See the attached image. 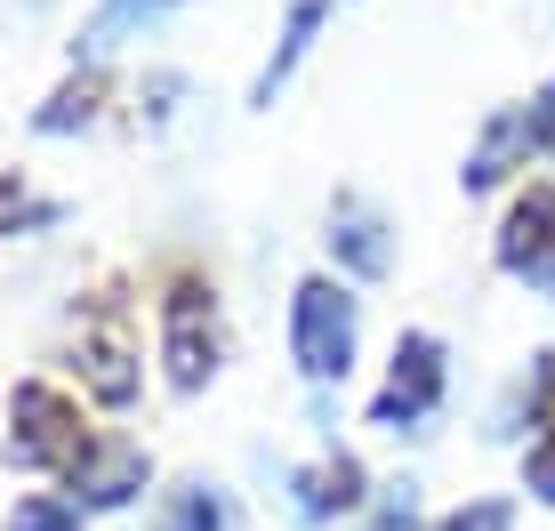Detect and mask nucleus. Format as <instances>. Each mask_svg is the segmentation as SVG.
Segmentation results:
<instances>
[{"label": "nucleus", "instance_id": "f257e3e1", "mask_svg": "<svg viewBox=\"0 0 555 531\" xmlns=\"http://www.w3.org/2000/svg\"><path fill=\"white\" fill-rule=\"evenodd\" d=\"M9 419H16V427H9V459L33 467V476H73V467L98 451L81 403H73L65 387H49V378H25V387H16Z\"/></svg>", "mask_w": 555, "mask_h": 531}, {"label": "nucleus", "instance_id": "f03ea898", "mask_svg": "<svg viewBox=\"0 0 555 531\" xmlns=\"http://www.w3.org/2000/svg\"><path fill=\"white\" fill-rule=\"evenodd\" d=\"M73 371L98 403H129L138 394V331H129V298L121 290H89L73 314Z\"/></svg>", "mask_w": 555, "mask_h": 531}, {"label": "nucleus", "instance_id": "7ed1b4c3", "mask_svg": "<svg viewBox=\"0 0 555 531\" xmlns=\"http://www.w3.org/2000/svg\"><path fill=\"white\" fill-rule=\"evenodd\" d=\"M162 363L178 394H202L209 371H218V290L202 274H185V266L162 290Z\"/></svg>", "mask_w": 555, "mask_h": 531}, {"label": "nucleus", "instance_id": "20e7f679", "mask_svg": "<svg viewBox=\"0 0 555 531\" xmlns=\"http://www.w3.org/2000/svg\"><path fill=\"white\" fill-rule=\"evenodd\" d=\"M291 354L298 371L314 378V387H331V378L354 371V298L347 282H298V307H291Z\"/></svg>", "mask_w": 555, "mask_h": 531}, {"label": "nucleus", "instance_id": "39448f33", "mask_svg": "<svg viewBox=\"0 0 555 531\" xmlns=\"http://www.w3.org/2000/svg\"><path fill=\"white\" fill-rule=\"evenodd\" d=\"M500 266L515 282H531L540 298H555V185H524L515 210L500 225Z\"/></svg>", "mask_w": 555, "mask_h": 531}, {"label": "nucleus", "instance_id": "423d86ee", "mask_svg": "<svg viewBox=\"0 0 555 531\" xmlns=\"http://www.w3.org/2000/svg\"><path fill=\"white\" fill-rule=\"evenodd\" d=\"M547 129H555V98H547V105H507V113H491V121H483V145H475L467 169H459V178H467V194H483V185H500L507 169H524V161L547 145Z\"/></svg>", "mask_w": 555, "mask_h": 531}, {"label": "nucleus", "instance_id": "0eeeda50", "mask_svg": "<svg viewBox=\"0 0 555 531\" xmlns=\"http://www.w3.org/2000/svg\"><path fill=\"white\" fill-rule=\"evenodd\" d=\"M435 403H443V347H435L427 331H411L403 347H395V371H387V387H378L371 419L378 427H418Z\"/></svg>", "mask_w": 555, "mask_h": 531}, {"label": "nucleus", "instance_id": "6e6552de", "mask_svg": "<svg viewBox=\"0 0 555 531\" xmlns=\"http://www.w3.org/2000/svg\"><path fill=\"white\" fill-rule=\"evenodd\" d=\"M145 476L153 467H145V451L129 443V435H98V451H89L65 483H73V507H129L145 491Z\"/></svg>", "mask_w": 555, "mask_h": 531}, {"label": "nucleus", "instance_id": "1a4fd4ad", "mask_svg": "<svg viewBox=\"0 0 555 531\" xmlns=\"http://www.w3.org/2000/svg\"><path fill=\"white\" fill-rule=\"evenodd\" d=\"M354 507H362V467L347 451H331V459H314L298 476V516L322 523V516H354Z\"/></svg>", "mask_w": 555, "mask_h": 531}, {"label": "nucleus", "instance_id": "9d476101", "mask_svg": "<svg viewBox=\"0 0 555 531\" xmlns=\"http://www.w3.org/2000/svg\"><path fill=\"white\" fill-rule=\"evenodd\" d=\"M153 531H234V500L218 483H178L162 500V523Z\"/></svg>", "mask_w": 555, "mask_h": 531}, {"label": "nucleus", "instance_id": "9b49d317", "mask_svg": "<svg viewBox=\"0 0 555 531\" xmlns=\"http://www.w3.org/2000/svg\"><path fill=\"white\" fill-rule=\"evenodd\" d=\"M331 250L354 266V274H387V225H378L362 202H347L338 210V225H331Z\"/></svg>", "mask_w": 555, "mask_h": 531}, {"label": "nucleus", "instance_id": "f8f14e48", "mask_svg": "<svg viewBox=\"0 0 555 531\" xmlns=\"http://www.w3.org/2000/svg\"><path fill=\"white\" fill-rule=\"evenodd\" d=\"M322 9H331V0H298L291 9V33H282V49H274V65H266V81H258V98H274L282 81H291V65L306 56V41H314V25H322Z\"/></svg>", "mask_w": 555, "mask_h": 531}, {"label": "nucleus", "instance_id": "ddd939ff", "mask_svg": "<svg viewBox=\"0 0 555 531\" xmlns=\"http://www.w3.org/2000/svg\"><path fill=\"white\" fill-rule=\"evenodd\" d=\"M98 98H105V81H98V73H81V81H65V89H56V98L41 105V129H49V138H65V129L98 121Z\"/></svg>", "mask_w": 555, "mask_h": 531}, {"label": "nucleus", "instance_id": "4468645a", "mask_svg": "<svg viewBox=\"0 0 555 531\" xmlns=\"http://www.w3.org/2000/svg\"><path fill=\"white\" fill-rule=\"evenodd\" d=\"M9 531H81V507L73 500H16Z\"/></svg>", "mask_w": 555, "mask_h": 531}, {"label": "nucleus", "instance_id": "2eb2a0df", "mask_svg": "<svg viewBox=\"0 0 555 531\" xmlns=\"http://www.w3.org/2000/svg\"><path fill=\"white\" fill-rule=\"evenodd\" d=\"M524 483H531V500H547V507H555V427H547V435H531Z\"/></svg>", "mask_w": 555, "mask_h": 531}, {"label": "nucleus", "instance_id": "dca6fc26", "mask_svg": "<svg viewBox=\"0 0 555 531\" xmlns=\"http://www.w3.org/2000/svg\"><path fill=\"white\" fill-rule=\"evenodd\" d=\"M515 516H507V500H475V507H451L435 531H507Z\"/></svg>", "mask_w": 555, "mask_h": 531}, {"label": "nucleus", "instance_id": "f3484780", "mask_svg": "<svg viewBox=\"0 0 555 531\" xmlns=\"http://www.w3.org/2000/svg\"><path fill=\"white\" fill-rule=\"evenodd\" d=\"M531 411H540V435L555 427V354H547V371H540V394H531Z\"/></svg>", "mask_w": 555, "mask_h": 531}, {"label": "nucleus", "instance_id": "a211bd4d", "mask_svg": "<svg viewBox=\"0 0 555 531\" xmlns=\"http://www.w3.org/2000/svg\"><path fill=\"white\" fill-rule=\"evenodd\" d=\"M138 9H153V0H138Z\"/></svg>", "mask_w": 555, "mask_h": 531}]
</instances>
